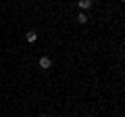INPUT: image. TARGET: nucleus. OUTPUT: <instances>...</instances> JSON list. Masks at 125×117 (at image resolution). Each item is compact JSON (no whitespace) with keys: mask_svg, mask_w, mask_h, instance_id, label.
Returning a JSON list of instances; mask_svg holds the SVG:
<instances>
[{"mask_svg":"<svg viewBox=\"0 0 125 117\" xmlns=\"http://www.w3.org/2000/svg\"><path fill=\"white\" fill-rule=\"evenodd\" d=\"M40 67L42 69H50L52 67V61H50L48 57H40Z\"/></svg>","mask_w":125,"mask_h":117,"instance_id":"obj_1","label":"nucleus"},{"mask_svg":"<svg viewBox=\"0 0 125 117\" xmlns=\"http://www.w3.org/2000/svg\"><path fill=\"white\" fill-rule=\"evenodd\" d=\"M90 6H92V0H79V9H81V11L90 9Z\"/></svg>","mask_w":125,"mask_h":117,"instance_id":"obj_3","label":"nucleus"},{"mask_svg":"<svg viewBox=\"0 0 125 117\" xmlns=\"http://www.w3.org/2000/svg\"><path fill=\"white\" fill-rule=\"evenodd\" d=\"M40 117H46V115H40Z\"/></svg>","mask_w":125,"mask_h":117,"instance_id":"obj_5","label":"nucleus"},{"mask_svg":"<svg viewBox=\"0 0 125 117\" xmlns=\"http://www.w3.org/2000/svg\"><path fill=\"white\" fill-rule=\"evenodd\" d=\"M25 40L29 42V44H33V42L38 40V34H36V32H29V34H27V36H25Z\"/></svg>","mask_w":125,"mask_h":117,"instance_id":"obj_2","label":"nucleus"},{"mask_svg":"<svg viewBox=\"0 0 125 117\" xmlns=\"http://www.w3.org/2000/svg\"><path fill=\"white\" fill-rule=\"evenodd\" d=\"M77 21H79V23H85V21H88V15H85V13H79V15H77Z\"/></svg>","mask_w":125,"mask_h":117,"instance_id":"obj_4","label":"nucleus"}]
</instances>
